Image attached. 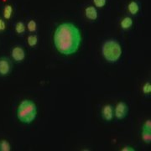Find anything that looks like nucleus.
I'll list each match as a JSON object with an SVG mask.
<instances>
[{"label":"nucleus","mask_w":151,"mask_h":151,"mask_svg":"<svg viewBox=\"0 0 151 151\" xmlns=\"http://www.w3.org/2000/svg\"><path fill=\"white\" fill-rule=\"evenodd\" d=\"M81 43V34L78 27L70 22L59 24L54 33V44L57 51L64 55L76 53Z\"/></svg>","instance_id":"nucleus-1"},{"label":"nucleus","mask_w":151,"mask_h":151,"mask_svg":"<svg viewBox=\"0 0 151 151\" xmlns=\"http://www.w3.org/2000/svg\"><path fill=\"white\" fill-rule=\"evenodd\" d=\"M37 116V107L31 100L24 99L19 103L17 109V118L25 124L32 123Z\"/></svg>","instance_id":"nucleus-2"},{"label":"nucleus","mask_w":151,"mask_h":151,"mask_svg":"<svg viewBox=\"0 0 151 151\" xmlns=\"http://www.w3.org/2000/svg\"><path fill=\"white\" fill-rule=\"evenodd\" d=\"M102 53L104 59L108 62L115 63L120 59L123 53V50L121 45L118 40L110 39L103 43L102 47Z\"/></svg>","instance_id":"nucleus-3"},{"label":"nucleus","mask_w":151,"mask_h":151,"mask_svg":"<svg viewBox=\"0 0 151 151\" xmlns=\"http://www.w3.org/2000/svg\"><path fill=\"white\" fill-rule=\"evenodd\" d=\"M129 108L128 104L124 101H121L117 103L114 108V117L119 120L124 119L129 114Z\"/></svg>","instance_id":"nucleus-4"},{"label":"nucleus","mask_w":151,"mask_h":151,"mask_svg":"<svg viewBox=\"0 0 151 151\" xmlns=\"http://www.w3.org/2000/svg\"><path fill=\"white\" fill-rule=\"evenodd\" d=\"M12 69L10 60L7 57H0V76H8L9 75Z\"/></svg>","instance_id":"nucleus-5"},{"label":"nucleus","mask_w":151,"mask_h":151,"mask_svg":"<svg viewBox=\"0 0 151 151\" xmlns=\"http://www.w3.org/2000/svg\"><path fill=\"white\" fill-rule=\"evenodd\" d=\"M102 117L107 122H111L114 118V107L111 104L104 105L102 108Z\"/></svg>","instance_id":"nucleus-6"},{"label":"nucleus","mask_w":151,"mask_h":151,"mask_svg":"<svg viewBox=\"0 0 151 151\" xmlns=\"http://www.w3.org/2000/svg\"><path fill=\"white\" fill-rule=\"evenodd\" d=\"M11 55L15 62H22L25 58V51L21 46H15L12 50Z\"/></svg>","instance_id":"nucleus-7"},{"label":"nucleus","mask_w":151,"mask_h":151,"mask_svg":"<svg viewBox=\"0 0 151 151\" xmlns=\"http://www.w3.org/2000/svg\"><path fill=\"white\" fill-rule=\"evenodd\" d=\"M128 10L131 15L136 16L140 11V4L137 0H132L128 4Z\"/></svg>","instance_id":"nucleus-8"},{"label":"nucleus","mask_w":151,"mask_h":151,"mask_svg":"<svg viewBox=\"0 0 151 151\" xmlns=\"http://www.w3.org/2000/svg\"><path fill=\"white\" fill-rule=\"evenodd\" d=\"M85 15L89 20H96L97 19V9L94 6H88L85 9Z\"/></svg>","instance_id":"nucleus-9"},{"label":"nucleus","mask_w":151,"mask_h":151,"mask_svg":"<svg viewBox=\"0 0 151 151\" xmlns=\"http://www.w3.org/2000/svg\"><path fill=\"white\" fill-rule=\"evenodd\" d=\"M133 24H134L133 19L129 16H126L124 17L120 22V27H121V29H123L124 30H128V29L132 28Z\"/></svg>","instance_id":"nucleus-10"},{"label":"nucleus","mask_w":151,"mask_h":151,"mask_svg":"<svg viewBox=\"0 0 151 151\" xmlns=\"http://www.w3.org/2000/svg\"><path fill=\"white\" fill-rule=\"evenodd\" d=\"M142 139L145 144H150L151 143V131L142 129Z\"/></svg>","instance_id":"nucleus-11"},{"label":"nucleus","mask_w":151,"mask_h":151,"mask_svg":"<svg viewBox=\"0 0 151 151\" xmlns=\"http://www.w3.org/2000/svg\"><path fill=\"white\" fill-rule=\"evenodd\" d=\"M12 14H13V7L10 4H7L4 9V17L5 19H9L12 17Z\"/></svg>","instance_id":"nucleus-12"},{"label":"nucleus","mask_w":151,"mask_h":151,"mask_svg":"<svg viewBox=\"0 0 151 151\" xmlns=\"http://www.w3.org/2000/svg\"><path fill=\"white\" fill-rule=\"evenodd\" d=\"M25 29H26V26H25L24 22L19 21L15 24V31H16L17 34L23 35L24 33L25 32Z\"/></svg>","instance_id":"nucleus-13"},{"label":"nucleus","mask_w":151,"mask_h":151,"mask_svg":"<svg viewBox=\"0 0 151 151\" xmlns=\"http://www.w3.org/2000/svg\"><path fill=\"white\" fill-rule=\"evenodd\" d=\"M27 42L30 47H34L37 45L38 37L36 35H30L27 38Z\"/></svg>","instance_id":"nucleus-14"},{"label":"nucleus","mask_w":151,"mask_h":151,"mask_svg":"<svg viewBox=\"0 0 151 151\" xmlns=\"http://www.w3.org/2000/svg\"><path fill=\"white\" fill-rule=\"evenodd\" d=\"M11 146L9 142L5 139L0 141V151H10Z\"/></svg>","instance_id":"nucleus-15"},{"label":"nucleus","mask_w":151,"mask_h":151,"mask_svg":"<svg viewBox=\"0 0 151 151\" xmlns=\"http://www.w3.org/2000/svg\"><path fill=\"white\" fill-rule=\"evenodd\" d=\"M142 92L143 93L148 96V95H150L151 93V83L150 81H147L144 84V86L142 87Z\"/></svg>","instance_id":"nucleus-16"},{"label":"nucleus","mask_w":151,"mask_h":151,"mask_svg":"<svg viewBox=\"0 0 151 151\" xmlns=\"http://www.w3.org/2000/svg\"><path fill=\"white\" fill-rule=\"evenodd\" d=\"M27 29L29 32H35L37 29V24L34 19L29 20L27 24Z\"/></svg>","instance_id":"nucleus-17"},{"label":"nucleus","mask_w":151,"mask_h":151,"mask_svg":"<svg viewBox=\"0 0 151 151\" xmlns=\"http://www.w3.org/2000/svg\"><path fill=\"white\" fill-rule=\"evenodd\" d=\"M93 4L97 8H103L107 4V0H93Z\"/></svg>","instance_id":"nucleus-18"},{"label":"nucleus","mask_w":151,"mask_h":151,"mask_svg":"<svg viewBox=\"0 0 151 151\" xmlns=\"http://www.w3.org/2000/svg\"><path fill=\"white\" fill-rule=\"evenodd\" d=\"M142 129L144 130H148V131H151V120L150 119H148L146 120L145 122L143 124V127H142Z\"/></svg>","instance_id":"nucleus-19"},{"label":"nucleus","mask_w":151,"mask_h":151,"mask_svg":"<svg viewBox=\"0 0 151 151\" xmlns=\"http://www.w3.org/2000/svg\"><path fill=\"white\" fill-rule=\"evenodd\" d=\"M6 29V24L4 20L0 19V31H4Z\"/></svg>","instance_id":"nucleus-20"},{"label":"nucleus","mask_w":151,"mask_h":151,"mask_svg":"<svg viewBox=\"0 0 151 151\" xmlns=\"http://www.w3.org/2000/svg\"><path fill=\"white\" fill-rule=\"evenodd\" d=\"M122 151H134L135 149L134 148H133V147H131V146H125L124 147L122 150Z\"/></svg>","instance_id":"nucleus-21"}]
</instances>
